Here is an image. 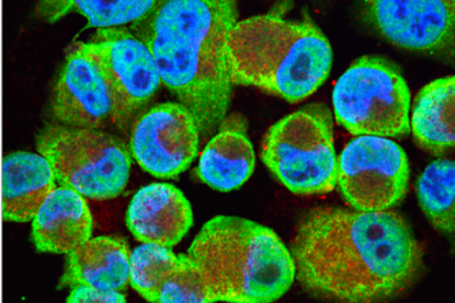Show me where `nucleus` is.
I'll return each mask as SVG.
<instances>
[{
	"label": "nucleus",
	"instance_id": "nucleus-18",
	"mask_svg": "<svg viewBox=\"0 0 455 303\" xmlns=\"http://www.w3.org/2000/svg\"><path fill=\"white\" fill-rule=\"evenodd\" d=\"M410 128L416 143L434 155H442L454 148V76L438 79L419 92Z\"/></svg>",
	"mask_w": 455,
	"mask_h": 303
},
{
	"label": "nucleus",
	"instance_id": "nucleus-21",
	"mask_svg": "<svg viewBox=\"0 0 455 303\" xmlns=\"http://www.w3.org/2000/svg\"><path fill=\"white\" fill-rule=\"evenodd\" d=\"M179 261V254L171 248L143 243L132 251L130 258V282L133 289L150 300H158V292L167 275L173 271Z\"/></svg>",
	"mask_w": 455,
	"mask_h": 303
},
{
	"label": "nucleus",
	"instance_id": "nucleus-23",
	"mask_svg": "<svg viewBox=\"0 0 455 303\" xmlns=\"http://www.w3.org/2000/svg\"><path fill=\"white\" fill-rule=\"evenodd\" d=\"M124 295L120 290L99 289V287L78 286L74 287L69 294L67 302L86 303V302H104V303H120L125 302Z\"/></svg>",
	"mask_w": 455,
	"mask_h": 303
},
{
	"label": "nucleus",
	"instance_id": "nucleus-8",
	"mask_svg": "<svg viewBox=\"0 0 455 303\" xmlns=\"http://www.w3.org/2000/svg\"><path fill=\"white\" fill-rule=\"evenodd\" d=\"M338 184L344 199L355 210L385 211L408 191V159L390 139L357 136L339 158Z\"/></svg>",
	"mask_w": 455,
	"mask_h": 303
},
{
	"label": "nucleus",
	"instance_id": "nucleus-4",
	"mask_svg": "<svg viewBox=\"0 0 455 303\" xmlns=\"http://www.w3.org/2000/svg\"><path fill=\"white\" fill-rule=\"evenodd\" d=\"M210 302H274L295 279L291 251L271 228L235 217L205 223L188 251Z\"/></svg>",
	"mask_w": 455,
	"mask_h": 303
},
{
	"label": "nucleus",
	"instance_id": "nucleus-11",
	"mask_svg": "<svg viewBox=\"0 0 455 303\" xmlns=\"http://www.w3.org/2000/svg\"><path fill=\"white\" fill-rule=\"evenodd\" d=\"M92 48L115 90L120 127H125L161 86V76L153 52L131 29H100Z\"/></svg>",
	"mask_w": 455,
	"mask_h": 303
},
{
	"label": "nucleus",
	"instance_id": "nucleus-3",
	"mask_svg": "<svg viewBox=\"0 0 455 303\" xmlns=\"http://www.w3.org/2000/svg\"><path fill=\"white\" fill-rule=\"evenodd\" d=\"M231 84L299 102L328 78L331 48L311 22L266 14L236 20L228 37Z\"/></svg>",
	"mask_w": 455,
	"mask_h": 303
},
{
	"label": "nucleus",
	"instance_id": "nucleus-7",
	"mask_svg": "<svg viewBox=\"0 0 455 303\" xmlns=\"http://www.w3.org/2000/svg\"><path fill=\"white\" fill-rule=\"evenodd\" d=\"M333 107L338 122L354 135L397 138L410 131V89L387 59L355 61L334 86Z\"/></svg>",
	"mask_w": 455,
	"mask_h": 303
},
{
	"label": "nucleus",
	"instance_id": "nucleus-14",
	"mask_svg": "<svg viewBox=\"0 0 455 303\" xmlns=\"http://www.w3.org/2000/svg\"><path fill=\"white\" fill-rule=\"evenodd\" d=\"M254 151L243 117H226L217 135L205 146L197 177L218 191H231L248 181L254 171Z\"/></svg>",
	"mask_w": 455,
	"mask_h": 303
},
{
	"label": "nucleus",
	"instance_id": "nucleus-16",
	"mask_svg": "<svg viewBox=\"0 0 455 303\" xmlns=\"http://www.w3.org/2000/svg\"><path fill=\"white\" fill-rule=\"evenodd\" d=\"M56 189V177L45 156L10 154L4 161L2 212L6 222H29Z\"/></svg>",
	"mask_w": 455,
	"mask_h": 303
},
{
	"label": "nucleus",
	"instance_id": "nucleus-6",
	"mask_svg": "<svg viewBox=\"0 0 455 303\" xmlns=\"http://www.w3.org/2000/svg\"><path fill=\"white\" fill-rule=\"evenodd\" d=\"M37 150L50 162L56 181L92 200L124 191L131 173V148L102 130L51 124L41 131Z\"/></svg>",
	"mask_w": 455,
	"mask_h": 303
},
{
	"label": "nucleus",
	"instance_id": "nucleus-13",
	"mask_svg": "<svg viewBox=\"0 0 455 303\" xmlns=\"http://www.w3.org/2000/svg\"><path fill=\"white\" fill-rule=\"evenodd\" d=\"M194 215L180 189L169 184H151L133 196L127 225L136 240L156 245H177L187 235Z\"/></svg>",
	"mask_w": 455,
	"mask_h": 303
},
{
	"label": "nucleus",
	"instance_id": "nucleus-22",
	"mask_svg": "<svg viewBox=\"0 0 455 303\" xmlns=\"http://www.w3.org/2000/svg\"><path fill=\"white\" fill-rule=\"evenodd\" d=\"M156 302H210L202 272L189 254H179L176 267L159 289Z\"/></svg>",
	"mask_w": 455,
	"mask_h": 303
},
{
	"label": "nucleus",
	"instance_id": "nucleus-12",
	"mask_svg": "<svg viewBox=\"0 0 455 303\" xmlns=\"http://www.w3.org/2000/svg\"><path fill=\"white\" fill-rule=\"evenodd\" d=\"M367 22L395 45L412 52H447L454 44V2H367Z\"/></svg>",
	"mask_w": 455,
	"mask_h": 303
},
{
	"label": "nucleus",
	"instance_id": "nucleus-2",
	"mask_svg": "<svg viewBox=\"0 0 455 303\" xmlns=\"http://www.w3.org/2000/svg\"><path fill=\"white\" fill-rule=\"evenodd\" d=\"M236 15L228 0L159 2L133 28L153 52L164 86L195 116L202 138L222 124L230 107L228 37Z\"/></svg>",
	"mask_w": 455,
	"mask_h": 303
},
{
	"label": "nucleus",
	"instance_id": "nucleus-1",
	"mask_svg": "<svg viewBox=\"0 0 455 303\" xmlns=\"http://www.w3.org/2000/svg\"><path fill=\"white\" fill-rule=\"evenodd\" d=\"M295 276L315 298L380 302L408 291L423 272V249L395 211L315 207L291 243Z\"/></svg>",
	"mask_w": 455,
	"mask_h": 303
},
{
	"label": "nucleus",
	"instance_id": "nucleus-9",
	"mask_svg": "<svg viewBox=\"0 0 455 303\" xmlns=\"http://www.w3.org/2000/svg\"><path fill=\"white\" fill-rule=\"evenodd\" d=\"M51 115L56 124L84 130L120 127L115 90L92 43H78L67 53L53 87Z\"/></svg>",
	"mask_w": 455,
	"mask_h": 303
},
{
	"label": "nucleus",
	"instance_id": "nucleus-10",
	"mask_svg": "<svg viewBox=\"0 0 455 303\" xmlns=\"http://www.w3.org/2000/svg\"><path fill=\"white\" fill-rule=\"evenodd\" d=\"M196 119L182 104L156 105L136 120L131 153L139 165L159 179H173L189 168L199 151Z\"/></svg>",
	"mask_w": 455,
	"mask_h": 303
},
{
	"label": "nucleus",
	"instance_id": "nucleus-19",
	"mask_svg": "<svg viewBox=\"0 0 455 303\" xmlns=\"http://www.w3.org/2000/svg\"><path fill=\"white\" fill-rule=\"evenodd\" d=\"M454 174V162L439 159L423 171L418 182L424 214L442 233H452L455 227Z\"/></svg>",
	"mask_w": 455,
	"mask_h": 303
},
{
	"label": "nucleus",
	"instance_id": "nucleus-5",
	"mask_svg": "<svg viewBox=\"0 0 455 303\" xmlns=\"http://www.w3.org/2000/svg\"><path fill=\"white\" fill-rule=\"evenodd\" d=\"M261 155L294 194H328L338 185L331 117L323 105H308L277 122L264 139Z\"/></svg>",
	"mask_w": 455,
	"mask_h": 303
},
{
	"label": "nucleus",
	"instance_id": "nucleus-20",
	"mask_svg": "<svg viewBox=\"0 0 455 303\" xmlns=\"http://www.w3.org/2000/svg\"><path fill=\"white\" fill-rule=\"evenodd\" d=\"M159 2H51L41 4L43 18L53 22L67 12H78L90 20L92 27L109 29L124 23L139 22L148 17Z\"/></svg>",
	"mask_w": 455,
	"mask_h": 303
},
{
	"label": "nucleus",
	"instance_id": "nucleus-17",
	"mask_svg": "<svg viewBox=\"0 0 455 303\" xmlns=\"http://www.w3.org/2000/svg\"><path fill=\"white\" fill-rule=\"evenodd\" d=\"M130 248L123 238H90L69 251L60 287L123 290L130 282Z\"/></svg>",
	"mask_w": 455,
	"mask_h": 303
},
{
	"label": "nucleus",
	"instance_id": "nucleus-15",
	"mask_svg": "<svg viewBox=\"0 0 455 303\" xmlns=\"http://www.w3.org/2000/svg\"><path fill=\"white\" fill-rule=\"evenodd\" d=\"M92 218L78 192L60 187L44 203L33 219L36 248L46 253L68 254L92 238Z\"/></svg>",
	"mask_w": 455,
	"mask_h": 303
}]
</instances>
